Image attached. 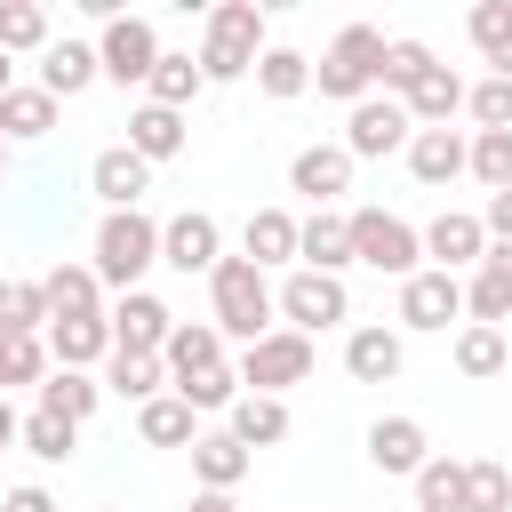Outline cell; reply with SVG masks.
I'll use <instances>...</instances> for the list:
<instances>
[{
  "mask_svg": "<svg viewBox=\"0 0 512 512\" xmlns=\"http://www.w3.org/2000/svg\"><path fill=\"white\" fill-rule=\"evenodd\" d=\"M416 240H424L432 272H464V264H480V256H488V232H480V216H464V208H440Z\"/></svg>",
  "mask_w": 512,
  "mask_h": 512,
  "instance_id": "4fadbf2b",
  "label": "cell"
},
{
  "mask_svg": "<svg viewBox=\"0 0 512 512\" xmlns=\"http://www.w3.org/2000/svg\"><path fill=\"white\" fill-rule=\"evenodd\" d=\"M464 312H472V328H504V320H512V248L488 240V256H480L472 280H464Z\"/></svg>",
  "mask_w": 512,
  "mask_h": 512,
  "instance_id": "5bb4252c",
  "label": "cell"
},
{
  "mask_svg": "<svg viewBox=\"0 0 512 512\" xmlns=\"http://www.w3.org/2000/svg\"><path fill=\"white\" fill-rule=\"evenodd\" d=\"M104 72H96V48L88 40H48L40 48V88L64 104V96H80V88H96Z\"/></svg>",
  "mask_w": 512,
  "mask_h": 512,
  "instance_id": "603a6c76",
  "label": "cell"
},
{
  "mask_svg": "<svg viewBox=\"0 0 512 512\" xmlns=\"http://www.w3.org/2000/svg\"><path fill=\"white\" fill-rule=\"evenodd\" d=\"M464 176H480L488 192H504L512 184V128H472V144H464Z\"/></svg>",
  "mask_w": 512,
  "mask_h": 512,
  "instance_id": "60d3db41",
  "label": "cell"
},
{
  "mask_svg": "<svg viewBox=\"0 0 512 512\" xmlns=\"http://www.w3.org/2000/svg\"><path fill=\"white\" fill-rule=\"evenodd\" d=\"M184 512H240V504H232V496H216V488H200V496H192Z\"/></svg>",
  "mask_w": 512,
  "mask_h": 512,
  "instance_id": "681fc988",
  "label": "cell"
},
{
  "mask_svg": "<svg viewBox=\"0 0 512 512\" xmlns=\"http://www.w3.org/2000/svg\"><path fill=\"white\" fill-rule=\"evenodd\" d=\"M16 424H24V416H16V408H8V392H0V456L16 448Z\"/></svg>",
  "mask_w": 512,
  "mask_h": 512,
  "instance_id": "f907efd6",
  "label": "cell"
},
{
  "mask_svg": "<svg viewBox=\"0 0 512 512\" xmlns=\"http://www.w3.org/2000/svg\"><path fill=\"white\" fill-rule=\"evenodd\" d=\"M0 512H56V496H48V488H8Z\"/></svg>",
  "mask_w": 512,
  "mask_h": 512,
  "instance_id": "c3c4849f",
  "label": "cell"
},
{
  "mask_svg": "<svg viewBox=\"0 0 512 512\" xmlns=\"http://www.w3.org/2000/svg\"><path fill=\"white\" fill-rule=\"evenodd\" d=\"M240 392H288V384H304L312 376V336H296V328H272V336H256L248 352H240Z\"/></svg>",
  "mask_w": 512,
  "mask_h": 512,
  "instance_id": "52a82bcc",
  "label": "cell"
},
{
  "mask_svg": "<svg viewBox=\"0 0 512 512\" xmlns=\"http://www.w3.org/2000/svg\"><path fill=\"white\" fill-rule=\"evenodd\" d=\"M0 168H8V144H0Z\"/></svg>",
  "mask_w": 512,
  "mask_h": 512,
  "instance_id": "db71d44e",
  "label": "cell"
},
{
  "mask_svg": "<svg viewBox=\"0 0 512 512\" xmlns=\"http://www.w3.org/2000/svg\"><path fill=\"white\" fill-rule=\"evenodd\" d=\"M408 176L432 184V192L456 184V176H464V136H456V128H416V136H408Z\"/></svg>",
  "mask_w": 512,
  "mask_h": 512,
  "instance_id": "cb8c5ba5",
  "label": "cell"
},
{
  "mask_svg": "<svg viewBox=\"0 0 512 512\" xmlns=\"http://www.w3.org/2000/svg\"><path fill=\"white\" fill-rule=\"evenodd\" d=\"M40 288H48V320H96L104 312V280L88 264H56Z\"/></svg>",
  "mask_w": 512,
  "mask_h": 512,
  "instance_id": "f1b7e54d",
  "label": "cell"
},
{
  "mask_svg": "<svg viewBox=\"0 0 512 512\" xmlns=\"http://www.w3.org/2000/svg\"><path fill=\"white\" fill-rule=\"evenodd\" d=\"M296 264H304V272H336V280H344V264H352V232H344V216H336V208H312V216L296 224Z\"/></svg>",
  "mask_w": 512,
  "mask_h": 512,
  "instance_id": "ffe728a7",
  "label": "cell"
},
{
  "mask_svg": "<svg viewBox=\"0 0 512 512\" xmlns=\"http://www.w3.org/2000/svg\"><path fill=\"white\" fill-rule=\"evenodd\" d=\"M200 88H208V80H200V56H176V48H160V64H152V80H144V104H160V112H184Z\"/></svg>",
  "mask_w": 512,
  "mask_h": 512,
  "instance_id": "d6a6232c",
  "label": "cell"
},
{
  "mask_svg": "<svg viewBox=\"0 0 512 512\" xmlns=\"http://www.w3.org/2000/svg\"><path fill=\"white\" fill-rule=\"evenodd\" d=\"M432 64H440V56H432L424 40H384V72H376V96H392V104H400V96H408V88H416Z\"/></svg>",
  "mask_w": 512,
  "mask_h": 512,
  "instance_id": "8d00e7d4",
  "label": "cell"
},
{
  "mask_svg": "<svg viewBox=\"0 0 512 512\" xmlns=\"http://www.w3.org/2000/svg\"><path fill=\"white\" fill-rule=\"evenodd\" d=\"M376 72H384V32H376V24H344V32L328 40V56L312 64L320 96H336V104L376 96Z\"/></svg>",
  "mask_w": 512,
  "mask_h": 512,
  "instance_id": "277c9868",
  "label": "cell"
},
{
  "mask_svg": "<svg viewBox=\"0 0 512 512\" xmlns=\"http://www.w3.org/2000/svg\"><path fill=\"white\" fill-rule=\"evenodd\" d=\"M256 88H264L272 104H296V96L312 88V56H296V48H264V56H256Z\"/></svg>",
  "mask_w": 512,
  "mask_h": 512,
  "instance_id": "74e56055",
  "label": "cell"
},
{
  "mask_svg": "<svg viewBox=\"0 0 512 512\" xmlns=\"http://www.w3.org/2000/svg\"><path fill=\"white\" fill-rule=\"evenodd\" d=\"M104 328H112V352H160L168 328H176V312H168L152 288H128V296L104 312Z\"/></svg>",
  "mask_w": 512,
  "mask_h": 512,
  "instance_id": "7c38bea8",
  "label": "cell"
},
{
  "mask_svg": "<svg viewBox=\"0 0 512 512\" xmlns=\"http://www.w3.org/2000/svg\"><path fill=\"white\" fill-rule=\"evenodd\" d=\"M40 344H48L56 368H96V360H112V328H104V312H96V320H48Z\"/></svg>",
  "mask_w": 512,
  "mask_h": 512,
  "instance_id": "7402d4cb",
  "label": "cell"
},
{
  "mask_svg": "<svg viewBox=\"0 0 512 512\" xmlns=\"http://www.w3.org/2000/svg\"><path fill=\"white\" fill-rule=\"evenodd\" d=\"M216 256H224V232H216L208 208H184V216L160 224V264L168 272H216Z\"/></svg>",
  "mask_w": 512,
  "mask_h": 512,
  "instance_id": "8fae6325",
  "label": "cell"
},
{
  "mask_svg": "<svg viewBox=\"0 0 512 512\" xmlns=\"http://www.w3.org/2000/svg\"><path fill=\"white\" fill-rule=\"evenodd\" d=\"M160 384H168L160 352H112V360H104V392H120V400H136V408H144Z\"/></svg>",
  "mask_w": 512,
  "mask_h": 512,
  "instance_id": "e575fe53",
  "label": "cell"
},
{
  "mask_svg": "<svg viewBox=\"0 0 512 512\" xmlns=\"http://www.w3.org/2000/svg\"><path fill=\"white\" fill-rule=\"evenodd\" d=\"M480 232H488L496 248H512V184H504V192H488V208H480Z\"/></svg>",
  "mask_w": 512,
  "mask_h": 512,
  "instance_id": "7dc6e473",
  "label": "cell"
},
{
  "mask_svg": "<svg viewBox=\"0 0 512 512\" xmlns=\"http://www.w3.org/2000/svg\"><path fill=\"white\" fill-rule=\"evenodd\" d=\"M0 328H8V336H40V328H48V288H40V280H8Z\"/></svg>",
  "mask_w": 512,
  "mask_h": 512,
  "instance_id": "ee69618b",
  "label": "cell"
},
{
  "mask_svg": "<svg viewBox=\"0 0 512 512\" xmlns=\"http://www.w3.org/2000/svg\"><path fill=\"white\" fill-rule=\"evenodd\" d=\"M408 136H416V120H408L392 96H360V104H352V120H344V152H352V160L408 152Z\"/></svg>",
  "mask_w": 512,
  "mask_h": 512,
  "instance_id": "9c48e42d",
  "label": "cell"
},
{
  "mask_svg": "<svg viewBox=\"0 0 512 512\" xmlns=\"http://www.w3.org/2000/svg\"><path fill=\"white\" fill-rule=\"evenodd\" d=\"M344 232H352V264H368V272H392V280L424 272V264H416V256H424V240H416V224H408V216L352 208V216H344Z\"/></svg>",
  "mask_w": 512,
  "mask_h": 512,
  "instance_id": "5b68a950",
  "label": "cell"
},
{
  "mask_svg": "<svg viewBox=\"0 0 512 512\" xmlns=\"http://www.w3.org/2000/svg\"><path fill=\"white\" fill-rule=\"evenodd\" d=\"M464 112L480 120V136H488V128H512V80H496V72H488L480 88H464Z\"/></svg>",
  "mask_w": 512,
  "mask_h": 512,
  "instance_id": "bcb514c9",
  "label": "cell"
},
{
  "mask_svg": "<svg viewBox=\"0 0 512 512\" xmlns=\"http://www.w3.org/2000/svg\"><path fill=\"white\" fill-rule=\"evenodd\" d=\"M456 512H512V472H504L496 456H472V464H464V496H456Z\"/></svg>",
  "mask_w": 512,
  "mask_h": 512,
  "instance_id": "ab89813d",
  "label": "cell"
},
{
  "mask_svg": "<svg viewBox=\"0 0 512 512\" xmlns=\"http://www.w3.org/2000/svg\"><path fill=\"white\" fill-rule=\"evenodd\" d=\"M0 296H8V280H0Z\"/></svg>",
  "mask_w": 512,
  "mask_h": 512,
  "instance_id": "11a10c76",
  "label": "cell"
},
{
  "mask_svg": "<svg viewBox=\"0 0 512 512\" xmlns=\"http://www.w3.org/2000/svg\"><path fill=\"white\" fill-rule=\"evenodd\" d=\"M464 32H472V48L496 64V80H512V0H472Z\"/></svg>",
  "mask_w": 512,
  "mask_h": 512,
  "instance_id": "836d02e7",
  "label": "cell"
},
{
  "mask_svg": "<svg viewBox=\"0 0 512 512\" xmlns=\"http://www.w3.org/2000/svg\"><path fill=\"white\" fill-rule=\"evenodd\" d=\"M240 256H248L256 272L296 264V216H288V208H256V216H248V232H240Z\"/></svg>",
  "mask_w": 512,
  "mask_h": 512,
  "instance_id": "83f0119b",
  "label": "cell"
},
{
  "mask_svg": "<svg viewBox=\"0 0 512 512\" xmlns=\"http://www.w3.org/2000/svg\"><path fill=\"white\" fill-rule=\"evenodd\" d=\"M208 328L216 336H240V344H256V336H272V280L248 264V256H216V272H208Z\"/></svg>",
  "mask_w": 512,
  "mask_h": 512,
  "instance_id": "6da1fadb",
  "label": "cell"
},
{
  "mask_svg": "<svg viewBox=\"0 0 512 512\" xmlns=\"http://www.w3.org/2000/svg\"><path fill=\"white\" fill-rule=\"evenodd\" d=\"M56 128V96L48 88H8L0 96V144H40Z\"/></svg>",
  "mask_w": 512,
  "mask_h": 512,
  "instance_id": "1f68e13d",
  "label": "cell"
},
{
  "mask_svg": "<svg viewBox=\"0 0 512 512\" xmlns=\"http://www.w3.org/2000/svg\"><path fill=\"white\" fill-rule=\"evenodd\" d=\"M248 464H256V456H248L232 432H200V440H192V480L216 488V496H232V488L248 480Z\"/></svg>",
  "mask_w": 512,
  "mask_h": 512,
  "instance_id": "d4e9b609",
  "label": "cell"
},
{
  "mask_svg": "<svg viewBox=\"0 0 512 512\" xmlns=\"http://www.w3.org/2000/svg\"><path fill=\"white\" fill-rule=\"evenodd\" d=\"M16 440L40 456V464H64L72 448H80V424H64V416H48V408H32L24 424H16Z\"/></svg>",
  "mask_w": 512,
  "mask_h": 512,
  "instance_id": "b9f144b4",
  "label": "cell"
},
{
  "mask_svg": "<svg viewBox=\"0 0 512 512\" xmlns=\"http://www.w3.org/2000/svg\"><path fill=\"white\" fill-rule=\"evenodd\" d=\"M400 112H408L416 128H448V120L464 112V80H456L448 64H432V72H424V80H416V88L400 96Z\"/></svg>",
  "mask_w": 512,
  "mask_h": 512,
  "instance_id": "484cf974",
  "label": "cell"
},
{
  "mask_svg": "<svg viewBox=\"0 0 512 512\" xmlns=\"http://www.w3.org/2000/svg\"><path fill=\"white\" fill-rule=\"evenodd\" d=\"M512 368V344H504V328H456V376H504Z\"/></svg>",
  "mask_w": 512,
  "mask_h": 512,
  "instance_id": "f35d334b",
  "label": "cell"
},
{
  "mask_svg": "<svg viewBox=\"0 0 512 512\" xmlns=\"http://www.w3.org/2000/svg\"><path fill=\"white\" fill-rule=\"evenodd\" d=\"M152 264H160V224H152L144 208H112V216L96 224V256H88V272H96L104 288L128 296Z\"/></svg>",
  "mask_w": 512,
  "mask_h": 512,
  "instance_id": "7a4b0ae2",
  "label": "cell"
},
{
  "mask_svg": "<svg viewBox=\"0 0 512 512\" xmlns=\"http://www.w3.org/2000/svg\"><path fill=\"white\" fill-rule=\"evenodd\" d=\"M128 152H136L144 168H160V160H176V152H184V112H160V104H136V112H128Z\"/></svg>",
  "mask_w": 512,
  "mask_h": 512,
  "instance_id": "4316f807",
  "label": "cell"
},
{
  "mask_svg": "<svg viewBox=\"0 0 512 512\" xmlns=\"http://www.w3.org/2000/svg\"><path fill=\"white\" fill-rule=\"evenodd\" d=\"M504 344H512V336H504Z\"/></svg>",
  "mask_w": 512,
  "mask_h": 512,
  "instance_id": "9f6ffc18",
  "label": "cell"
},
{
  "mask_svg": "<svg viewBox=\"0 0 512 512\" xmlns=\"http://www.w3.org/2000/svg\"><path fill=\"white\" fill-rule=\"evenodd\" d=\"M432 456V440H424V424L416 416H376L368 424V464L376 472H392V480H416V464Z\"/></svg>",
  "mask_w": 512,
  "mask_h": 512,
  "instance_id": "ac0fdd59",
  "label": "cell"
},
{
  "mask_svg": "<svg viewBox=\"0 0 512 512\" xmlns=\"http://www.w3.org/2000/svg\"><path fill=\"white\" fill-rule=\"evenodd\" d=\"M168 392H176L192 416H216V408L240 400V376H232V360H224V368H208V376H192V384H168Z\"/></svg>",
  "mask_w": 512,
  "mask_h": 512,
  "instance_id": "f6af8a7d",
  "label": "cell"
},
{
  "mask_svg": "<svg viewBox=\"0 0 512 512\" xmlns=\"http://www.w3.org/2000/svg\"><path fill=\"white\" fill-rule=\"evenodd\" d=\"M8 88H16V56H0V96H8Z\"/></svg>",
  "mask_w": 512,
  "mask_h": 512,
  "instance_id": "f5cc1de1",
  "label": "cell"
},
{
  "mask_svg": "<svg viewBox=\"0 0 512 512\" xmlns=\"http://www.w3.org/2000/svg\"><path fill=\"white\" fill-rule=\"evenodd\" d=\"M400 360H408V344H400V328H384V320H368V328L344 336V376H352V384H392Z\"/></svg>",
  "mask_w": 512,
  "mask_h": 512,
  "instance_id": "e0dca14e",
  "label": "cell"
},
{
  "mask_svg": "<svg viewBox=\"0 0 512 512\" xmlns=\"http://www.w3.org/2000/svg\"><path fill=\"white\" fill-rule=\"evenodd\" d=\"M160 368H168V384H192V376L224 368V336H216L208 320H176L168 344H160Z\"/></svg>",
  "mask_w": 512,
  "mask_h": 512,
  "instance_id": "d6986e66",
  "label": "cell"
},
{
  "mask_svg": "<svg viewBox=\"0 0 512 512\" xmlns=\"http://www.w3.org/2000/svg\"><path fill=\"white\" fill-rule=\"evenodd\" d=\"M464 496V464L456 456H424L416 464V512H456Z\"/></svg>",
  "mask_w": 512,
  "mask_h": 512,
  "instance_id": "7bdbcfd3",
  "label": "cell"
},
{
  "mask_svg": "<svg viewBox=\"0 0 512 512\" xmlns=\"http://www.w3.org/2000/svg\"><path fill=\"white\" fill-rule=\"evenodd\" d=\"M448 320H464V280L456 272H408L400 280V328H424V336H440Z\"/></svg>",
  "mask_w": 512,
  "mask_h": 512,
  "instance_id": "30bf717a",
  "label": "cell"
},
{
  "mask_svg": "<svg viewBox=\"0 0 512 512\" xmlns=\"http://www.w3.org/2000/svg\"><path fill=\"white\" fill-rule=\"evenodd\" d=\"M88 192L104 200V216H112V208H136V200L152 192V168H144L128 144H104V152L88 160Z\"/></svg>",
  "mask_w": 512,
  "mask_h": 512,
  "instance_id": "2e32d148",
  "label": "cell"
},
{
  "mask_svg": "<svg viewBox=\"0 0 512 512\" xmlns=\"http://www.w3.org/2000/svg\"><path fill=\"white\" fill-rule=\"evenodd\" d=\"M224 432L256 456V448H280L288 440V400H272V392H240L232 408H224Z\"/></svg>",
  "mask_w": 512,
  "mask_h": 512,
  "instance_id": "44dd1931",
  "label": "cell"
},
{
  "mask_svg": "<svg viewBox=\"0 0 512 512\" xmlns=\"http://www.w3.org/2000/svg\"><path fill=\"white\" fill-rule=\"evenodd\" d=\"M160 64V32L144 16H104V40H96V72L120 80V88H144Z\"/></svg>",
  "mask_w": 512,
  "mask_h": 512,
  "instance_id": "ba28073f",
  "label": "cell"
},
{
  "mask_svg": "<svg viewBox=\"0 0 512 512\" xmlns=\"http://www.w3.org/2000/svg\"><path fill=\"white\" fill-rule=\"evenodd\" d=\"M56 32H48V8L40 0H0V56H40Z\"/></svg>",
  "mask_w": 512,
  "mask_h": 512,
  "instance_id": "d590c367",
  "label": "cell"
},
{
  "mask_svg": "<svg viewBox=\"0 0 512 512\" xmlns=\"http://www.w3.org/2000/svg\"><path fill=\"white\" fill-rule=\"evenodd\" d=\"M256 56H264V8H256V0H224V8H208L200 80H248Z\"/></svg>",
  "mask_w": 512,
  "mask_h": 512,
  "instance_id": "3957f363",
  "label": "cell"
},
{
  "mask_svg": "<svg viewBox=\"0 0 512 512\" xmlns=\"http://www.w3.org/2000/svg\"><path fill=\"white\" fill-rule=\"evenodd\" d=\"M272 312H280L296 336H320V328L352 320V296H344V280H336V272H288V280L272 288Z\"/></svg>",
  "mask_w": 512,
  "mask_h": 512,
  "instance_id": "8992f818",
  "label": "cell"
},
{
  "mask_svg": "<svg viewBox=\"0 0 512 512\" xmlns=\"http://www.w3.org/2000/svg\"><path fill=\"white\" fill-rule=\"evenodd\" d=\"M8 344H16V336H8V328H0V392H8Z\"/></svg>",
  "mask_w": 512,
  "mask_h": 512,
  "instance_id": "816d5d0a",
  "label": "cell"
},
{
  "mask_svg": "<svg viewBox=\"0 0 512 512\" xmlns=\"http://www.w3.org/2000/svg\"><path fill=\"white\" fill-rule=\"evenodd\" d=\"M40 408H48V416H64V424H88V416L104 408V384H96L88 368H48V384H40Z\"/></svg>",
  "mask_w": 512,
  "mask_h": 512,
  "instance_id": "4dcf8cb0",
  "label": "cell"
},
{
  "mask_svg": "<svg viewBox=\"0 0 512 512\" xmlns=\"http://www.w3.org/2000/svg\"><path fill=\"white\" fill-rule=\"evenodd\" d=\"M288 192H304L312 208H328L336 192H352V152L344 144H304L288 160Z\"/></svg>",
  "mask_w": 512,
  "mask_h": 512,
  "instance_id": "9a60e30c",
  "label": "cell"
},
{
  "mask_svg": "<svg viewBox=\"0 0 512 512\" xmlns=\"http://www.w3.org/2000/svg\"><path fill=\"white\" fill-rule=\"evenodd\" d=\"M136 440H144V448H192V440H200V416H192L176 392H152V400L136 408Z\"/></svg>",
  "mask_w": 512,
  "mask_h": 512,
  "instance_id": "f546056e",
  "label": "cell"
}]
</instances>
